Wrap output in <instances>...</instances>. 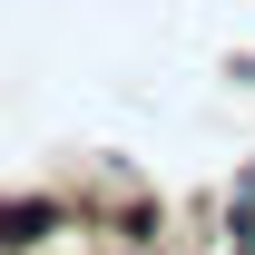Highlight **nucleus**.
Wrapping results in <instances>:
<instances>
[]
</instances>
